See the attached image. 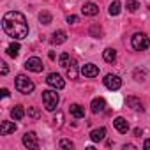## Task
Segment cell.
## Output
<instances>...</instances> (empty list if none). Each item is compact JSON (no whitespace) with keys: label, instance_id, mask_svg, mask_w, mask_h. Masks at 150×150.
<instances>
[{"label":"cell","instance_id":"cell-1","mask_svg":"<svg viewBox=\"0 0 150 150\" xmlns=\"http://www.w3.org/2000/svg\"><path fill=\"white\" fill-rule=\"evenodd\" d=\"M2 27H4V32L13 39H25L28 35L27 18L18 11L6 13L4 18H2Z\"/></svg>","mask_w":150,"mask_h":150},{"label":"cell","instance_id":"cell-2","mask_svg":"<svg viewBox=\"0 0 150 150\" xmlns=\"http://www.w3.org/2000/svg\"><path fill=\"white\" fill-rule=\"evenodd\" d=\"M14 85H16V90H18L20 94H32L34 88H35L34 81H30V78H27L25 74H18Z\"/></svg>","mask_w":150,"mask_h":150},{"label":"cell","instance_id":"cell-3","mask_svg":"<svg viewBox=\"0 0 150 150\" xmlns=\"http://www.w3.org/2000/svg\"><path fill=\"white\" fill-rule=\"evenodd\" d=\"M58 94L57 90H44L42 92V103H44V108L48 111H55L57 106H58Z\"/></svg>","mask_w":150,"mask_h":150},{"label":"cell","instance_id":"cell-4","mask_svg":"<svg viewBox=\"0 0 150 150\" xmlns=\"http://www.w3.org/2000/svg\"><path fill=\"white\" fill-rule=\"evenodd\" d=\"M131 44H132V48H134L136 51H145V50L150 46V41H148V37H146L145 34L136 32V34L131 37Z\"/></svg>","mask_w":150,"mask_h":150},{"label":"cell","instance_id":"cell-5","mask_svg":"<svg viewBox=\"0 0 150 150\" xmlns=\"http://www.w3.org/2000/svg\"><path fill=\"white\" fill-rule=\"evenodd\" d=\"M103 81H104V87L110 88V90H118L122 87V80L117 76V74H106Z\"/></svg>","mask_w":150,"mask_h":150},{"label":"cell","instance_id":"cell-6","mask_svg":"<svg viewBox=\"0 0 150 150\" xmlns=\"http://www.w3.org/2000/svg\"><path fill=\"white\" fill-rule=\"evenodd\" d=\"M25 69H28V71H32V72H42L44 65H42V60H41V58L30 57V58H27V62H25Z\"/></svg>","mask_w":150,"mask_h":150},{"label":"cell","instance_id":"cell-7","mask_svg":"<svg viewBox=\"0 0 150 150\" xmlns=\"http://www.w3.org/2000/svg\"><path fill=\"white\" fill-rule=\"evenodd\" d=\"M46 83H48L50 87H53V88H58V90H62V88L65 87V81L62 80V76H60V74H57V72H51V74H48Z\"/></svg>","mask_w":150,"mask_h":150},{"label":"cell","instance_id":"cell-8","mask_svg":"<svg viewBox=\"0 0 150 150\" xmlns=\"http://www.w3.org/2000/svg\"><path fill=\"white\" fill-rule=\"evenodd\" d=\"M23 145H25L27 148H39V141H37L35 132H25V136H23Z\"/></svg>","mask_w":150,"mask_h":150},{"label":"cell","instance_id":"cell-9","mask_svg":"<svg viewBox=\"0 0 150 150\" xmlns=\"http://www.w3.org/2000/svg\"><path fill=\"white\" fill-rule=\"evenodd\" d=\"M81 74L87 78H96V76H99V67L94 64H85L81 67Z\"/></svg>","mask_w":150,"mask_h":150},{"label":"cell","instance_id":"cell-10","mask_svg":"<svg viewBox=\"0 0 150 150\" xmlns=\"http://www.w3.org/2000/svg\"><path fill=\"white\" fill-rule=\"evenodd\" d=\"M113 125H115V129L118 131V132H127L129 131V122L124 118V117H117L115 120H113Z\"/></svg>","mask_w":150,"mask_h":150},{"label":"cell","instance_id":"cell-11","mask_svg":"<svg viewBox=\"0 0 150 150\" xmlns=\"http://www.w3.org/2000/svg\"><path fill=\"white\" fill-rule=\"evenodd\" d=\"M81 13H83L85 16H96V14H99V7H97L94 2H87V4H83Z\"/></svg>","mask_w":150,"mask_h":150},{"label":"cell","instance_id":"cell-12","mask_svg":"<svg viewBox=\"0 0 150 150\" xmlns=\"http://www.w3.org/2000/svg\"><path fill=\"white\" fill-rule=\"evenodd\" d=\"M90 108H92V113H103L104 108H106V101H104L103 97H96V99L92 101Z\"/></svg>","mask_w":150,"mask_h":150},{"label":"cell","instance_id":"cell-13","mask_svg":"<svg viewBox=\"0 0 150 150\" xmlns=\"http://www.w3.org/2000/svg\"><path fill=\"white\" fill-rule=\"evenodd\" d=\"M14 131H16V124H14V122L4 120L2 124H0V134H2V136H7V134H11V132H14Z\"/></svg>","mask_w":150,"mask_h":150},{"label":"cell","instance_id":"cell-14","mask_svg":"<svg viewBox=\"0 0 150 150\" xmlns=\"http://www.w3.org/2000/svg\"><path fill=\"white\" fill-rule=\"evenodd\" d=\"M69 111H71V115L74 118H83L85 117V108L80 106V104H71L69 106Z\"/></svg>","mask_w":150,"mask_h":150},{"label":"cell","instance_id":"cell-15","mask_svg":"<svg viewBox=\"0 0 150 150\" xmlns=\"http://www.w3.org/2000/svg\"><path fill=\"white\" fill-rule=\"evenodd\" d=\"M127 106L129 108H132V110H136V111H143V106H141V101L136 97V96H129L127 97Z\"/></svg>","mask_w":150,"mask_h":150},{"label":"cell","instance_id":"cell-16","mask_svg":"<svg viewBox=\"0 0 150 150\" xmlns=\"http://www.w3.org/2000/svg\"><path fill=\"white\" fill-rule=\"evenodd\" d=\"M104 136H106V129L104 127H99V129H94L92 132H90V138H92V141H103L104 139Z\"/></svg>","mask_w":150,"mask_h":150},{"label":"cell","instance_id":"cell-17","mask_svg":"<svg viewBox=\"0 0 150 150\" xmlns=\"http://www.w3.org/2000/svg\"><path fill=\"white\" fill-rule=\"evenodd\" d=\"M103 58H104V62L113 64V62L117 60V53H115V50H113V48H106V50L103 51Z\"/></svg>","mask_w":150,"mask_h":150},{"label":"cell","instance_id":"cell-18","mask_svg":"<svg viewBox=\"0 0 150 150\" xmlns=\"http://www.w3.org/2000/svg\"><path fill=\"white\" fill-rule=\"evenodd\" d=\"M65 39H67L65 32H64V30H57V32H53L51 42H53V44H62V42H65Z\"/></svg>","mask_w":150,"mask_h":150},{"label":"cell","instance_id":"cell-19","mask_svg":"<svg viewBox=\"0 0 150 150\" xmlns=\"http://www.w3.org/2000/svg\"><path fill=\"white\" fill-rule=\"evenodd\" d=\"M67 76L71 80H76L78 78V69H76V60H71V64L67 65Z\"/></svg>","mask_w":150,"mask_h":150},{"label":"cell","instance_id":"cell-20","mask_svg":"<svg viewBox=\"0 0 150 150\" xmlns=\"http://www.w3.org/2000/svg\"><path fill=\"white\" fill-rule=\"evenodd\" d=\"M11 117H13L14 120H21V118L25 117V108H23V106H14V108L11 110Z\"/></svg>","mask_w":150,"mask_h":150},{"label":"cell","instance_id":"cell-21","mask_svg":"<svg viewBox=\"0 0 150 150\" xmlns=\"http://www.w3.org/2000/svg\"><path fill=\"white\" fill-rule=\"evenodd\" d=\"M20 50H21V48H20L18 42H11V44L7 46V55L13 57V58H16V57L20 55Z\"/></svg>","mask_w":150,"mask_h":150},{"label":"cell","instance_id":"cell-22","mask_svg":"<svg viewBox=\"0 0 150 150\" xmlns=\"http://www.w3.org/2000/svg\"><path fill=\"white\" fill-rule=\"evenodd\" d=\"M88 34L92 35V37H96V39H101L103 37V28L99 27V25H90V28H88Z\"/></svg>","mask_w":150,"mask_h":150},{"label":"cell","instance_id":"cell-23","mask_svg":"<svg viewBox=\"0 0 150 150\" xmlns=\"http://www.w3.org/2000/svg\"><path fill=\"white\" fill-rule=\"evenodd\" d=\"M51 20H53V16H51L48 11H42V13L39 14V21H41L42 25H50V23H51Z\"/></svg>","mask_w":150,"mask_h":150},{"label":"cell","instance_id":"cell-24","mask_svg":"<svg viewBox=\"0 0 150 150\" xmlns=\"http://www.w3.org/2000/svg\"><path fill=\"white\" fill-rule=\"evenodd\" d=\"M120 2H118V0H115V2H111V6H110V14L111 16H118L120 14Z\"/></svg>","mask_w":150,"mask_h":150},{"label":"cell","instance_id":"cell-25","mask_svg":"<svg viewBox=\"0 0 150 150\" xmlns=\"http://www.w3.org/2000/svg\"><path fill=\"white\" fill-rule=\"evenodd\" d=\"M125 7H127L131 13H136V11L139 9V4L136 2V0H127V2H125Z\"/></svg>","mask_w":150,"mask_h":150},{"label":"cell","instance_id":"cell-26","mask_svg":"<svg viewBox=\"0 0 150 150\" xmlns=\"http://www.w3.org/2000/svg\"><path fill=\"white\" fill-rule=\"evenodd\" d=\"M58 62H60L62 67H67V65L71 64V57H69V53H62L60 58H58Z\"/></svg>","mask_w":150,"mask_h":150},{"label":"cell","instance_id":"cell-27","mask_svg":"<svg viewBox=\"0 0 150 150\" xmlns=\"http://www.w3.org/2000/svg\"><path fill=\"white\" fill-rule=\"evenodd\" d=\"M60 148H74V143L71 139H60Z\"/></svg>","mask_w":150,"mask_h":150},{"label":"cell","instance_id":"cell-28","mask_svg":"<svg viewBox=\"0 0 150 150\" xmlns=\"http://www.w3.org/2000/svg\"><path fill=\"white\" fill-rule=\"evenodd\" d=\"M143 78H145V71H141V69H136V71H134V80H138V81H143Z\"/></svg>","mask_w":150,"mask_h":150},{"label":"cell","instance_id":"cell-29","mask_svg":"<svg viewBox=\"0 0 150 150\" xmlns=\"http://www.w3.org/2000/svg\"><path fill=\"white\" fill-rule=\"evenodd\" d=\"M28 117H32V118H39V117H41V111H39L37 108H28Z\"/></svg>","mask_w":150,"mask_h":150},{"label":"cell","instance_id":"cell-30","mask_svg":"<svg viewBox=\"0 0 150 150\" xmlns=\"http://www.w3.org/2000/svg\"><path fill=\"white\" fill-rule=\"evenodd\" d=\"M67 23H69V25H74V23H78V16H74V14L67 16Z\"/></svg>","mask_w":150,"mask_h":150},{"label":"cell","instance_id":"cell-31","mask_svg":"<svg viewBox=\"0 0 150 150\" xmlns=\"http://www.w3.org/2000/svg\"><path fill=\"white\" fill-rule=\"evenodd\" d=\"M7 71H9V69H7V64H6V62H2V76H6Z\"/></svg>","mask_w":150,"mask_h":150},{"label":"cell","instance_id":"cell-32","mask_svg":"<svg viewBox=\"0 0 150 150\" xmlns=\"http://www.w3.org/2000/svg\"><path fill=\"white\" fill-rule=\"evenodd\" d=\"M0 94H2V97H9V90L7 88H2V92H0Z\"/></svg>","mask_w":150,"mask_h":150},{"label":"cell","instance_id":"cell-33","mask_svg":"<svg viewBox=\"0 0 150 150\" xmlns=\"http://www.w3.org/2000/svg\"><path fill=\"white\" fill-rule=\"evenodd\" d=\"M143 148L150 150V139H145V143H143Z\"/></svg>","mask_w":150,"mask_h":150},{"label":"cell","instance_id":"cell-34","mask_svg":"<svg viewBox=\"0 0 150 150\" xmlns=\"http://www.w3.org/2000/svg\"><path fill=\"white\" fill-rule=\"evenodd\" d=\"M141 132H143L141 129H134V134H136V136H141Z\"/></svg>","mask_w":150,"mask_h":150}]
</instances>
